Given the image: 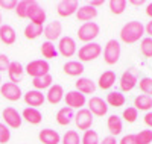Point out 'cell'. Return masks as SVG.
Returning <instances> with one entry per match:
<instances>
[{"instance_id":"obj_30","label":"cell","mask_w":152,"mask_h":144,"mask_svg":"<svg viewBox=\"0 0 152 144\" xmlns=\"http://www.w3.org/2000/svg\"><path fill=\"white\" fill-rule=\"evenodd\" d=\"M134 108L137 111H146V112H149L152 109V97L145 96V94L137 96L134 99Z\"/></svg>"},{"instance_id":"obj_13","label":"cell","mask_w":152,"mask_h":144,"mask_svg":"<svg viewBox=\"0 0 152 144\" xmlns=\"http://www.w3.org/2000/svg\"><path fill=\"white\" fill-rule=\"evenodd\" d=\"M78 9H79V5L75 0H61L56 6V12L59 17H70V15L76 14Z\"/></svg>"},{"instance_id":"obj_27","label":"cell","mask_w":152,"mask_h":144,"mask_svg":"<svg viewBox=\"0 0 152 144\" xmlns=\"http://www.w3.org/2000/svg\"><path fill=\"white\" fill-rule=\"evenodd\" d=\"M107 105L108 106H113V108H122L126 99L125 96L120 93V91H110V93L107 94Z\"/></svg>"},{"instance_id":"obj_7","label":"cell","mask_w":152,"mask_h":144,"mask_svg":"<svg viewBox=\"0 0 152 144\" xmlns=\"http://www.w3.org/2000/svg\"><path fill=\"white\" fill-rule=\"evenodd\" d=\"M0 94H2L6 100H11V102H17L23 96L18 84H12V82L2 84V87H0Z\"/></svg>"},{"instance_id":"obj_16","label":"cell","mask_w":152,"mask_h":144,"mask_svg":"<svg viewBox=\"0 0 152 144\" xmlns=\"http://www.w3.org/2000/svg\"><path fill=\"white\" fill-rule=\"evenodd\" d=\"M43 33L47 38V41H50V43L55 41V40H59L61 33H62V24H61V21H50L49 24H46Z\"/></svg>"},{"instance_id":"obj_33","label":"cell","mask_w":152,"mask_h":144,"mask_svg":"<svg viewBox=\"0 0 152 144\" xmlns=\"http://www.w3.org/2000/svg\"><path fill=\"white\" fill-rule=\"evenodd\" d=\"M126 5L128 2L126 0H110L108 2V6H110V11L113 14H123V11L126 9Z\"/></svg>"},{"instance_id":"obj_22","label":"cell","mask_w":152,"mask_h":144,"mask_svg":"<svg viewBox=\"0 0 152 144\" xmlns=\"http://www.w3.org/2000/svg\"><path fill=\"white\" fill-rule=\"evenodd\" d=\"M76 91H79L81 94H93L96 91V84L88 79V77H79L76 81Z\"/></svg>"},{"instance_id":"obj_11","label":"cell","mask_w":152,"mask_h":144,"mask_svg":"<svg viewBox=\"0 0 152 144\" xmlns=\"http://www.w3.org/2000/svg\"><path fill=\"white\" fill-rule=\"evenodd\" d=\"M108 105L104 99L100 97H91L88 100V111H90L93 115H97V117H104L107 112H108Z\"/></svg>"},{"instance_id":"obj_21","label":"cell","mask_w":152,"mask_h":144,"mask_svg":"<svg viewBox=\"0 0 152 144\" xmlns=\"http://www.w3.org/2000/svg\"><path fill=\"white\" fill-rule=\"evenodd\" d=\"M23 73H24V68H23V65H21L18 61H12V62L9 64V68H8L9 82H12V84L20 82L21 77H23Z\"/></svg>"},{"instance_id":"obj_44","label":"cell","mask_w":152,"mask_h":144,"mask_svg":"<svg viewBox=\"0 0 152 144\" xmlns=\"http://www.w3.org/2000/svg\"><path fill=\"white\" fill-rule=\"evenodd\" d=\"M119 144H137V137H135V134L125 135V137L119 141Z\"/></svg>"},{"instance_id":"obj_52","label":"cell","mask_w":152,"mask_h":144,"mask_svg":"<svg viewBox=\"0 0 152 144\" xmlns=\"http://www.w3.org/2000/svg\"><path fill=\"white\" fill-rule=\"evenodd\" d=\"M0 82H2V74H0Z\"/></svg>"},{"instance_id":"obj_6","label":"cell","mask_w":152,"mask_h":144,"mask_svg":"<svg viewBox=\"0 0 152 144\" xmlns=\"http://www.w3.org/2000/svg\"><path fill=\"white\" fill-rule=\"evenodd\" d=\"M58 53L64 58H72L73 55L78 53L76 49V41L72 36H61L58 43Z\"/></svg>"},{"instance_id":"obj_5","label":"cell","mask_w":152,"mask_h":144,"mask_svg":"<svg viewBox=\"0 0 152 144\" xmlns=\"http://www.w3.org/2000/svg\"><path fill=\"white\" fill-rule=\"evenodd\" d=\"M49 70H50V65L46 59H35V61H31L26 68H24V71H26L29 76L34 77H40V76H46L49 74Z\"/></svg>"},{"instance_id":"obj_19","label":"cell","mask_w":152,"mask_h":144,"mask_svg":"<svg viewBox=\"0 0 152 144\" xmlns=\"http://www.w3.org/2000/svg\"><path fill=\"white\" fill-rule=\"evenodd\" d=\"M38 140L43 144H59L61 143V135L53 129H43L38 134Z\"/></svg>"},{"instance_id":"obj_38","label":"cell","mask_w":152,"mask_h":144,"mask_svg":"<svg viewBox=\"0 0 152 144\" xmlns=\"http://www.w3.org/2000/svg\"><path fill=\"white\" fill-rule=\"evenodd\" d=\"M137 137V144H151L152 143V130L146 129V130H140L138 134H135Z\"/></svg>"},{"instance_id":"obj_50","label":"cell","mask_w":152,"mask_h":144,"mask_svg":"<svg viewBox=\"0 0 152 144\" xmlns=\"http://www.w3.org/2000/svg\"><path fill=\"white\" fill-rule=\"evenodd\" d=\"M104 2H102V0H94V2H90V3H88V5H91V6H100V5H102Z\"/></svg>"},{"instance_id":"obj_18","label":"cell","mask_w":152,"mask_h":144,"mask_svg":"<svg viewBox=\"0 0 152 144\" xmlns=\"http://www.w3.org/2000/svg\"><path fill=\"white\" fill-rule=\"evenodd\" d=\"M17 40V33L14 31V28L9 24H2L0 26V41L6 46H11L14 44Z\"/></svg>"},{"instance_id":"obj_8","label":"cell","mask_w":152,"mask_h":144,"mask_svg":"<svg viewBox=\"0 0 152 144\" xmlns=\"http://www.w3.org/2000/svg\"><path fill=\"white\" fill-rule=\"evenodd\" d=\"M75 123L79 130H88L93 124V114L88 109L82 108L75 114Z\"/></svg>"},{"instance_id":"obj_3","label":"cell","mask_w":152,"mask_h":144,"mask_svg":"<svg viewBox=\"0 0 152 144\" xmlns=\"http://www.w3.org/2000/svg\"><path fill=\"white\" fill-rule=\"evenodd\" d=\"M99 24L94 23V21H88V23H84L81 28L78 29V38L81 41H84L85 44L87 43H93L94 38L99 36Z\"/></svg>"},{"instance_id":"obj_10","label":"cell","mask_w":152,"mask_h":144,"mask_svg":"<svg viewBox=\"0 0 152 144\" xmlns=\"http://www.w3.org/2000/svg\"><path fill=\"white\" fill-rule=\"evenodd\" d=\"M64 100H66V105L72 109H82V106L85 105V96L81 94L79 91H69L67 94H64Z\"/></svg>"},{"instance_id":"obj_47","label":"cell","mask_w":152,"mask_h":144,"mask_svg":"<svg viewBox=\"0 0 152 144\" xmlns=\"http://www.w3.org/2000/svg\"><path fill=\"white\" fill-rule=\"evenodd\" d=\"M145 32H146V33H149V36L152 38V20H151V21H149V23L145 26Z\"/></svg>"},{"instance_id":"obj_37","label":"cell","mask_w":152,"mask_h":144,"mask_svg":"<svg viewBox=\"0 0 152 144\" xmlns=\"http://www.w3.org/2000/svg\"><path fill=\"white\" fill-rule=\"evenodd\" d=\"M140 52L145 58H152V38L146 36L140 41Z\"/></svg>"},{"instance_id":"obj_41","label":"cell","mask_w":152,"mask_h":144,"mask_svg":"<svg viewBox=\"0 0 152 144\" xmlns=\"http://www.w3.org/2000/svg\"><path fill=\"white\" fill-rule=\"evenodd\" d=\"M11 140V130L5 123H0V144H6Z\"/></svg>"},{"instance_id":"obj_43","label":"cell","mask_w":152,"mask_h":144,"mask_svg":"<svg viewBox=\"0 0 152 144\" xmlns=\"http://www.w3.org/2000/svg\"><path fill=\"white\" fill-rule=\"evenodd\" d=\"M9 64H11L9 58L5 53H0V71H8Z\"/></svg>"},{"instance_id":"obj_48","label":"cell","mask_w":152,"mask_h":144,"mask_svg":"<svg viewBox=\"0 0 152 144\" xmlns=\"http://www.w3.org/2000/svg\"><path fill=\"white\" fill-rule=\"evenodd\" d=\"M146 14L152 18V2H151V3H148V6H146Z\"/></svg>"},{"instance_id":"obj_46","label":"cell","mask_w":152,"mask_h":144,"mask_svg":"<svg viewBox=\"0 0 152 144\" xmlns=\"http://www.w3.org/2000/svg\"><path fill=\"white\" fill-rule=\"evenodd\" d=\"M99 144H117V141H116V137H105L104 138V141H100Z\"/></svg>"},{"instance_id":"obj_34","label":"cell","mask_w":152,"mask_h":144,"mask_svg":"<svg viewBox=\"0 0 152 144\" xmlns=\"http://www.w3.org/2000/svg\"><path fill=\"white\" fill-rule=\"evenodd\" d=\"M61 144H81L79 134L76 130H67L61 138Z\"/></svg>"},{"instance_id":"obj_32","label":"cell","mask_w":152,"mask_h":144,"mask_svg":"<svg viewBox=\"0 0 152 144\" xmlns=\"http://www.w3.org/2000/svg\"><path fill=\"white\" fill-rule=\"evenodd\" d=\"M41 55L46 58V59H53L58 56V49L55 47L53 43L50 41H46L41 44Z\"/></svg>"},{"instance_id":"obj_45","label":"cell","mask_w":152,"mask_h":144,"mask_svg":"<svg viewBox=\"0 0 152 144\" xmlns=\"http://www.w3.org/2000/svg\"><path fill=\"white\" fill-rule=\"evenodd\" d=\"M143 120H145V124L152 129V111H149V112L145 114V119H143Z\"/></svg>"},{"instance_id":"obj_17","label":"cell","mask_w":152,"mask_h":144,"mask_svg":"<svg viewBox=\"0 0 152 144\" xmlns=\"http://www.w3.org/2000/svg\"><path fill=\"white\" fill-rule=\"evenodd\" d=\"M76 17H78L79 21H84V23H88L91 21L93 18L97 17V9L91 5H84V6H79V9L76 11Z\"/></svg>"},{"instance_id":"obj_29","label":"cell","mask_w":152,"mask_h":144,"mask_svg":"<svg viewBox=\"0 0 152 144\" xmlns=\"http://www.w3.org/2000/svg\"><path fill=\"white\" fill-rule=\"evenodd\" d=\"M84 70H85L84 65L79 61H67L64 64V73L69 74V76H73V77L81 76L84 73Z\"/></svg>"},{"instance_id":"obj_1","label":"cell","mask_w":152,"mask_h":144,"mask_svg":"<svg viewBox=\"0 0 152 144\" xmlns=\"http://www.w3.org/2000/svg\"><path fill=\"white\" fill-rule=\"evenodd\" d=\"M143 33H145V26L142 21H128L126 24H123L120 31V40L125 44H134L142 40Z\"/></svg>"},{"instance_id":"obj_51","label":"cell","mask_w":152,"mask_h":144,"mask_svg":"<svg viewBox=\"0 0 152 144\" xmlns=\"http://www.w3.org/2000/svg\"><path fill=\"white\" fill-rule=\"evenodd\" d=\"M2 21H3V18H2V14H0V26H2V24H3Z\"/></svg>"},{"instance_id":"obj_36","label":"cell","mask_w":152,"mask_h":144,"mask_svg":"<svg viewBox=\"0 0 152 144\" xmlns=\"http://www.w3.org/2000/svg\"><path fill=\"white\" fill-rule=\"evenodd\" d=\"M99 135L96 130H85L82 138H81V144H99Z\"/></svg>"},{"instance_id":"obj_15","label":"cell","mask_w":152,"mask_h":144,"mask_svg":"<svg viewBox=\"0 0 152 144\" xmlns=\"http://www.w3.org/2000/svg\"><path fill=\"white\" fill-rule=\"evenodd\" d=\"M138 84V79H137V73L132 71V70H128L125 71L122 76H120V89L128 93V91L134 89L135 85Z\"/></svg>"},{"instance_id":"obj_39","label":"cell","mask_w":152,"mask_h":144,"mask_svg":"<svg viewBox=\"0 0 152 144\" xmlns=\"http://www.w3.org/2000/svg\"><path fill=\"white\" fill-rule=\"evenodd\" d=\"M138 85H140V89L143 91L145 96L152 97V77H143V79H140Z\"/></svg>"},{"instance_id":"obj_28","label":"cell","mask_w":152,"mask_h":144,"mask_svg":"<svg viewBox=\"0 0 152 144\" xmlns=\"http://www.w3.org/2000/svg\"><path fill=\"white\" fill-rule=\"evenodd\" d=\"M32 85L37 91H41L43 89H49L50 87L53 85V77L50 74H46V76H40V77H34L32 79Z\"/></svg>"},{"instance_id":"obj_49","label":"cell","mask_w":152,"mask_h":144,"mask_svg":"<svg viewBox=\"0 0 152 144\" xmlns=\"http://www.w3.org/2000/svg\"><path fill=\"white\" fill-rule=\"evenodd\" d=\"M129 3H131V5H134V6H142L145 2H143V0H131Z\"/></svg>"},{"instance_id":"obj_26","label":"cell","mask_w":152,"mask_h":144,"mask_svg":"<svg viewBox=\"0 0 152 144\" xmlns=\"http://www.w3.org/2000/svg\"><path fill=\"white\" fill-rule=\"evenodd\" d=\"M73 120H75V112H73V109L69 108V106L61 108V109L58 111V114H56V121H58V124H61V126H67V124H70Z\"/></svg>"},{"instance_id":"obj_4","label":"cell","mask_w":152,"mask_h":144,"mask_svg":"<svg viewBox=\"0 0 152 144\" xmlns=\"http://www.w3.org/2000/svg\"><path fill=\"white\" fill-rule=\"evenodd\" d=\"M120 53H122V49H120V43L117 40H110L107 44H105V49H104V59L108 65H114L119 58H120Z\"/></svg>"},{"instance_id":"obj_31","label":"cell","mask_w":152,"mask_h":144,"mask_svg":"<svg viewBox=\"0 0 152 144\" xmlns=\"http://www.w3.org/2000/svg\"><path fill=\"white\" fill-rule=\"evenodd\" d=\"M44 28L40 24H34V23H29L26 28H24V36L28 38V40H35L38 38L41 33H43Z\"/></svg>"},{"instance_id":"obj_2","label":"cell","mask_w":152,"mask_h":144,"mask_svg":"<svg viewBox=\"0 0 152 144\" xmlns=\"http://www.w3.org/2000/svg\"><path fill=\"white\" fill-rule=\"evenodd\" d=\"M102 53V47L97 43H87L85 46H82L78 50V58L79 62H91L94 59H97Z\"/></svg>"},{"instance_id":"obj_14","label":"cell","mask_w":152,"mask_h":144,"mask_svg":"<svg viewBox=\"0 0 152 144\" xmlns=\"http://www.w3.org/2000/svg\"><path fill=\"white\" fill-rule=\"evenodd\" d=\"M24 103L28 105L29 108H38L41 106L46 100V94H43L41 91H37V89H29L26 94H24Z\"/></svg>"},{"instance_id":"obj_35","label":"cell","mask_w":152,"mask_h":144,"mask_svg":"<svg viewBox=\"0 0 152 144\" xmlns=\"http://www.w3.org/2000/svg\"><path fill=\"white\" fill-rule=\"evenodd\" d=\"M32 5V0H21L18 2L17 8H15V12L20 18H28V14H29V8Z\"/></svg>"},{"instance_id":"obj_23","label":"cell","mask_w":152,"mask_h":144,"mask_svg":"<svg viewBox=\"0 0 152 144\" xmlns=\"http://www.w3.org/2000/svg\"><path fill=\"white\" fill-rule=\"evenodd\" d=\"M21 119L23 120H26L28 123L31 124H38V123H41L43 120V114L38 111L37 108H24L23 112H21Z\"/></svg>"},{"instance_id":"obj_24","label":"cell","mask_w":152,"mask_h":144,"mask_svg":"<svg viewBox=\"0 0 152 144\" xmlns=\"http://www.w3.org/2000/svg\"><path fill=\"white\" fill-rule=\"evenodd\" d=\"M107 127H108V130H110V134H111V137H116V135H119L122 130H123V123H122V119L119 115H116V114H113V115H110L108 117V120H107Z\"/></svg>"},{"instance_id":"obj_25","label":"cell","mask_w":152,"mask_h":144,"mask_svg":"<svg viewBox=\"0 0 152 144\" xmlns=\"http://www.w3.org/2000/svg\"><path fill=\"white\" fill-rule=\"evenodd\" d=\"M114 84H116V73L113 70H108V71H104L102 74L99 76V81H97V85L100 89H110Z\"/></svg>"},{"instance_id":"obj_9","label":"cell","mask_w":152,"mask_h":144,"mask_svg":"<svg viewBox=\"0 0 152 144\" xmlns=\"http://www.w3.org/2000/svg\"><path fill=\"white\" fill-rule=\"evenodd\" d=\"M2 115H3L5 124H6L8 127L18 129V127L21 126L23 119H21V114H18V111H17V109L11 108V106H9V108H5V109H3V112H2Z\"/></svg>"},{"instance_id":"obj_40","label":"cell","mask_w":152,"mask_h":144,"mask_svg":"<svg viewBox=\"0 0 152 144\" xmlns=\"http://www.w3.org/2000/svg\"><path fill=\"white\" fill-rule=\"evenodd\" d=\"M137 117H138V111L134 106H128L123 111V119H125V121H128V123H134L137 120Z\"/></svg>"},{"instance_id":"obj_20","label":"cell","mask_w":152,"mask_h":144,"mask_svg":"<svg viewBox=\"0 0 152 144\" xmlns=\"http://www.w3.org/2000/svg\"><path fill=\"white\" fill-rule=\"evenodd\" d=\"M46 99L49 103L52 105H58L62 99H64V88H62L61 85L55 84L52 85L49 89H47V94H46Z\"/></svg>"},{"instance_id":"obj_12","label":"cell","mask_w":152,"mask_h":144,"mask_svg":"<svg viewBox=\"0 0 152 144\" xmlns=\"http://www.w3.org/2000/svg\"><path fill=\"white\" fill-rule=\"evenodd\" d=\"M28 18L31 20V23L40 24V26H43L44 21H46V12H44V9L40 6V3L35 2V0H32V5H31V8H29Z\"/></svg>"},{"instance_id":"obj_42","label":"cell","mask_w":152,"mask_h":144,"mask_svg":"<svg viewBox=\"0 0 152 144\" xmlns=\"http://www.w3.org/2000/svg\"><path fill=\"white\" fill-rule=\"evenodd\" d=\"M18 5L17 0H0V8H3V9H15Z\"/></svg>"}]
</instances>
